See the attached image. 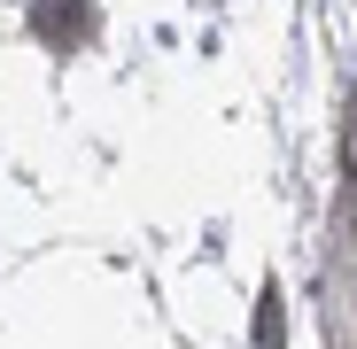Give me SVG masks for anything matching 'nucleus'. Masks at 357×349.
<instances>
[{
    "label": "nucleus",
    "instance_id": "1",
    "mask_svg": "<svg viewBox=\"0 0 357 349\" xmlns=\"http://www.w3.org/2000/svg\"><path fill=\"white\" fill-rule=\"evenodd\" d=\"M86 31H93V8H86V0H39V39L78 47Z\"/></svg>",
    "mask_w": 357,
    "mask_h": 349
},
{
    "label": "nucleus",
    "instance_id": "2",
    "mask_svg": "<svg viewBox=\"0 0 357 349\" xmlns=\"http://www.w3.org/2000/svg\"><path fill=\"white\" fill-rule=\"evenodd\" d=\"M257 349H287V311H280V287H264V303H257Z\"/></svg>",
    "mask_w": 357,
    "mask_h": 349
}]
</instances>
